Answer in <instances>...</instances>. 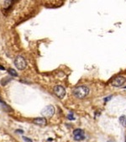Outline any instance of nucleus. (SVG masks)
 I'll return each instance as SVG.
<instances>
[{
	"mask_svg": "<svg viewBox=\"0 0 126 142\" xmlns=\"http://www.w3.org/2000/svg\"><path fill=\"white\" fill-rule=\"evenodd\" d=\"M89 92H90V90H89L88 87L82 85V86H78L77 87H75L72 93H73V95L77 98L82 99V98H85L89 94Z\"/></svg>",
	"mask_w": 126,
	"mask_h": 142,
	"instance_id": "f257e3e1",
	"label": "nucleus"
},
{
	"mask_svg": "<svg viewBox=\"0 0 126 142\" xmlns=\"http://www.w3.org/2000/svg\"><path fill=\"white\" fill-rule=\"evenodd\" d=\"M13 63H15V66L17 69L19 70H24L27 66L26 60L22 56H17L13 61Z\"/></svg>",
	"mask_w": 126,
	"mask_h": 142,
	"instance_id": "f03ea898",
	"label": "nucleus"
},
{
	"mask_svg": "<svg viewBox=\"0 0 126 142\" xmlns=\"http://www.w3.org/2000/svg\"><path fill=\"white\" fill-rule=\"evenodd\" d=\"M53 92L59 98H63L66 95V89L61 85H57L53 87Z\"/></svg>",
	"mask_w": 126,
	"mask_h": 142,
	"instance_id": "7ed1b4c3",
	"label": "nucleus"
},
{
	"mask_svg": "<svg viewBox=\"0 0 126 142\" xmlns=\"http://www.w3.org/2000/svg\"><path fill=\"white\" fill-rule=\"evenodd\" d=\"M55 113V108L52 105H48L41 111V114L45 117H51Z\"/></svg>",
	"mask_w": 126,
	"mask_h": 142,
	"instance_id": "20e7f679",
	"label": "nucleus"
},
{
	"mask_svg": "<svg viewBox=\"0 0 126 142\" xmlns=\"http://www.w3.org/2000/svg\"><path fill=\"white\" fill-rule=\"evenodd\" d=\"M126 82V78L124 76H116L115 78L113 79V81L111 82V84L114 87H121Z\"/></svg>",
	"mask_w": 126,
	"mask_h": 142,
	"instance_id": "39448f33",
	"label": "nucleus"
},
{
	"mask_svg": "<svg viewBox=\"0 0 126 142\" xmlns=\"http://www.w3.org/2000/svg\"><path fill=\"white\" fill-rule=\"evenodd\" d=\"M33 122H34V124H35L43 126V125H46V119L44 117L43 118H36L33 120Z\"/></svg>",
	"mask_w": 126,
	"mask_h": 142,
	"instance_id": "423d86ee",
	"label": "nucleus"
},
{
	"mask_svg": "<svg viewBox=\"0 0 126 142\" xmlns=\"http://www.w3.org/2000/svg\"><path fill=\"white\" fill-rule=\"evenodd\" d=\"M8 74H9L10 76H18V74H17V72L15 70L13 69V68H9V69L8 70Z\"/></svg>",
	"mask_w": 126,
	"mask_h": 142,
	"instance_id": "0eeeda50",
	"label": "nucleus"
},
{
	"mask_svg": "<svg viewBox=\"0 0 126 142\" xmlns=\"http://www.w3.org/2000/svg\"><path fill=\"white\" fill-rule=\"evenodd\" d=\"M119 122L122 124L123 126L126 127V116L125 115H122L121 117L119 118Z\"/></svg>",
	"mask_w": 126,
	"mask_h": 142,
	"instance_id": "6e6552de",
	"label": "nucleus"
},
{
	"mask_svg": "<svg viewBox=\"0 0 126 142\" xmlns=\"http://www.w3.org/2000/svg\"><path fill=\"white\" fill-rule=\"evenodd\" d=\"M73 135H74V136L75 135H84V132H83L82 130L77 129V130H75L73 131Z\"/></svg>",
	"mask_w": 126,
	"mask_h": 142,
	"instance_id": "1a4fd4ad",
	"label": "nucleus"
},
{
	"mask_svg": "<svg viewBox=\"0 0 126 142\" xmlns=\"http://www.w3.org/2000/svg\"><path fill=\"white\" fill-rule=\"evenodd\" d=\"M84 138H85L84 135H75L74 136V139H75L76 140H77V141L82 140H84Z\"/></svg>",
	"mask_w": 126,
	"mask_h": 142,
	"instance_id": "9d476101",
	"label": "nucleus"
},
{
	"mask_svg": "<svg viewBox=\"0 0 126 142\" xmlns=\"http://www.w3.org/2000/svg\"><path fill=\"white\" fill-rule=\"evenodd\" d=\"M23 139H24V141H25V142H33V141H32V140H30V138L24 137H24H23Z\"/></svg>",
	"mask_w": 126,
	"mask_h": 142,
	"instance_id": "9b49d317",
	"label": "nucleus"
},
{
	"mask_svg": "<svg viewBox=\"0 0 126 142\" xmlns=\"http://www.w3.org/2000/svg\"><path fill=\"white\" fill-rule=\"evenodd\" d=\"M111 98H112V96H109L108 98H104V101H105V102H107V101H108L109 99H110Z\"/></svg>",
	"mask_w": 126,
	"mask_h": 142,
	"instance_id": "f8f14e48",
	"label": "nucleus"
},
{
	"mask_svg": "<svg viewBox=\"0 0 126 142\" xmlns=\"http://www.w3.org/2000/svg\"><path fill=\"white\" fill-rule=\"evenodd\" d=\"M0 70H3V71H4V70H5V68H4V67H3V66H0Z\"/></svg>",
	"mask_w": 126,
	"mask_h": 142,
	"instance_id": "ddd939ff",
	"label": "nucleus"
},
{
	"mask_svg": "<svg viewBox=\"0 0 126 142\" xmlns=\"http://www.w3.org/2000/svg\"><path fill=\"white\" fill-rule=\"evenodd\" d=\"M125 142H126V135H125Z\"/></svg>",
	"mask_w": 126,
	"mask_h": 142,
	"instance_id": "4468645a",
	"label": "nucleus"
},
{
	"mask_svg": "<svg viewBox=\"0 0 126 142\" xmlns=\"http://www.w3.org/2000/svg\"><path fill=\"white\" fill-rule=\"evenodd\" d=\"M108 142H112V141H111V140H108Z\"/></svg>",
	"mask_w": 126,
	"mask_h": 142,
	"instance_id": "2eb2a0df",
	"label": "nucleus"
}]
</instances>
